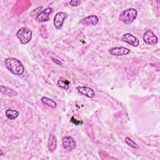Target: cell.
<instances>
[{
    "mask_svg": "<svg viewBox=\"0 0 160 160\" xmlns=\"http://www.w3.org/2000/svg\"><path fill=\"white\" fill-rule=\"evenodd\" d=\"M1 92L4 95L9 97H15L18 96V92L16 91L3 85L1 86Z\"/></svg>",
    "mask_w": 160,
    "mask_h": 160,
    "instance_id": "13",
    "label": "cell"
},
{
    "mask_svg": "<svg viewBox=\"0 0 160 160\" xmlns=\"http://www.w3.org/2000/svg\"><path fill=\"white\" fill-rule=\"evenodd\" d=\"M41 102L46 105L47 106L51 108H52V109H54L56 108L57 106V103L55 102V101L49 98H47V97H45V96H42L41 98Z\"/></svg>",
    "mask_w": 160,
    "mask_h": 160,
    "instance_id": "15",
    "label": "cell"
},
{
    "mask_svg": "<svg viewBox=\"0 0 160 160\" xmlns=\"http://www.w3.org/2000/svg\"><path fill=\"white\" fill-rule=\"evenodd\" d=\"M62 144L63 148L68 151L73 150L76 146V141L72 137L70 136H64L62 138Z\"/></svg>",
    "mask_w": 160,
    "mask_h": 160,
    "instance_id": "7",
    "label": "cell"
},
{
    "mask_svg": "<svg viewBox=\"0 0 160 160\" xmlns=\"http://www.w3.org/2000/svg\"><path fill=\"white\" fill-rule=\"evenodd\" d=\"M51 59H52V61L54 62H55L56 64H58V65H62V62L60 61V60H58V59H56V58H53V57H51Z\"/></svg>",
    "mask_w": 160,
    "mask_h": 160,
    "instance_id": "22",
    "label": "cell"
},
{
    "mask_svg": "<svg viewBox=\"0 0 160 160\" xmlns=\"http://www.w3.org/2000/svg\"><path fill=\"white\" fill-rule=\"evenodd\" d=\"M70 82L68 80H62V79H59L58 81V85L59 87L64 89L66 90H68L69 89V86Z\"/></svg>",
    "mask_w": 160,
    "mask_h": 160,
    "instance_id": "17",
    "label": "cell"
},
{
    "mask_svg": "<svg viewBox=\"0 0 160 160\" xmlns=\"http://www.w3.org/2000/svg\"><path fill=\"white\" fill-rule=\"evenodd\" d=\"M81 4V1L79 0H72L69 1V5L72 7L78 6Z\"/></svg>",
    "mask_w": 160,
    "mask_h": 160,
    "instance_id": "19",
    "label": "cell"
},
{
    "mask_svg": "<svg viewBox=\"0 0 160 160\" xmlns=\"http://www.w3.org/2000/svg\"><path fill=\"white\" fill-rule=\"evenodd\" d=\"M57 138L54 134H50L48 141V149L50 152H54L57 148Z\"/></svg>",
    "mask_w": 160,
    "mask_h": 160,
    "instance_id": "12",
    "label": "cell"
},
{
    "mask_svg": "<svg viewBox=\"0 0 160 160\" xmlns=\"http://www.w3.org/2000/svg\"><path fill=\"white\" fill-rule=\"evenodd\" d=\"M6 68L13 74L20 76L24 72V67L22 63L15 58H8L4 60Z\"/></svg>",
    "mask_w": 160,
    "mask_h": 160,
    "instance_id": "1",
    "label": "cell"
},
{
    "mask_svg": "<svg viewBox=\"0 0 160 160\" xmlns=\"http://www.w3.org/2000/svg\"><path fill=\"white\" fill-rule=\"evenodd\" d=\"M71 122H72V123H73L74 124H75V125H79V124H83V121H77L76 119H74V118L72 116V117H71Z\"/></svg>",
    "mask_w": 160,
    "mask_h": 160,
    "instance_id": "20",
    "label": "cell"
},
{
    "mask_svg": "<svg viewBox=\"0 0 160 160\" xmlns=\"http://www.w3.org/2000/svg\"><path fill=\"white\" fill-rule=\"evenodd\" d=\"M39 35L42 39H46L48 37V33L46 28L44 26H41L39 28Z\"/></svg>",
    "mask_w": 160,
    "mask_h": 160,
    "instance_id": "18",
    "label": "cell"
},
{
    "mask_svg": "<svg viewBox=\"0 0 160 160\" xmlns=\"http://www.w3.org/2000/svg\"><path fill=\"white\" fill-rule=\"evenodd\" d=\"M77 91L81 94L89 98H93L95 97V92L94 91L88 86H78L76 87Z\"/></svg>",
    "mask_w": 160,
    "mask_h": 160,
    "instance_id": "11",
    "label": "cell"
},
{
    "mask_svg": "<svg viewBox=\"0 0 160 160\" xmlns=\"http://www.w3.org/2000/svg\"><path fill=\"white\" fill-rule=\"evenodd\" d=\"M99 22V18L96 15H90L80 20L79 23L87 26H95Z\"/></svg>",
    "mask_w": 160,
    "mask_h": 160,
    "instance_id": "8",
    "label": "cell"
},
{
    "mask_svg": "<svg viewBox=\"0 0 160 160\" xmlns=\"http://www.w3.org/2000/svg\"><path fill=\"white\" fill-rule=\"evenodd\" d=\"M138 11L134 8H128L122 11L119 16V20L122 22L129 24L132 22L137 18Z\"/></svg>",
    "mask_w": 160,
    "mask_h": 160,
    "instance_id": "2",
    "label": "cell"
},
{
    "mask_svg": "<svg viewBox=\"0 0 160 160\" xmlns=\"http://www.w3.org/2000/svg\"><path fill=\"white\" fill-rule=\"evenodd\" d=\"M108 52L112 56H119L127 55L131 52L129 49L125 47H112L108 50Z\"/></svg>",
    "mask_w": 160,
    "mask_h": 160,
    "instance_id": "9",
    "label": "cell"
},
{
    "mask_svg": "<svg viewBox=\"0 0 160 160\" xmlns=\"http://www.w3.org/2000/svg\"><path fill=\"white\" fill-rule=\"evenodd\" d=\"M42 8V6H39V7H38V8H37L36 9H34L32 12H31V16H34V15H38V14L37 13V12H38L39 13L41 12L40 11V10Z\"/></svg>",
    "mask_w": 160,
    "mask_h": 160,
    "instance_id": "21",
    "label": "cell"
},
{
    "mask_svg": "<svg viewBox=\"0 0 160 160\" xmlns=\"http://www.w3.org/2000/svg\"><path fill=\"white\" fill-rule=\"evenodd\" d=\"M143 41L147 44L155 45L158 42V38L151 30L148 29L143 34Z\"/></svg>",
    "mask_w": 160,
    "mask_h": 160,
    "instance_id": "6",
    "label": "cell"
},
{
    "mask_svg": "<svg viewBox=\"0 0 160 160\" xmlns=\"http://www.w3.org/2000/svg\"><path fill=\"white\" fill-rule=\"evenodd\" d=\"M67 18V14L64 12H57L53 20V24L57 29H61L62 27V25Z\"/></svg>",
    "mask_w": 160,
    "mask_h": 160,
    "instance_id": "5",
    "label": "cell"
},
{
    "mask_svg": "<svg viewBox=\"0 0 160 160\" xmlns=\"http://www.w3.org/2000/svg\"><path fill=\"white\" fill-rule=\"evenodd\" d=\"M122 40L134 47H137L139 45V40L138 38L131 33L124 34L122 37Z\"/></svg>",
    "mask_w": 160,
    "mask_h": 160,
    "instance_id": "10",
    "label": "cell"
},
{
    "mask_svg": "<svg viewBox=\"0 0 160 160\" xmlns=\"http://www.w3.org/2000/svg\"><path fill=\"white\" fill-rule=\"evenodd\" d=\"M53 10L52 8L48 7L41 11L36 16V21L38 22H44L49 20L50 16L52 13Z\"/></svg>",
    "mask_w": 160,
    "mask_h": 160,
    "instance_id": "4",
    "label": "cell"
},
{
    "mask_svg": "<svg viewBox=\"0 0 160 160\" xmlns=\"http://www.w3.org/2000/svg\"><path fill=\"white\" fill-rule=\"evenodd\" d=\"M5 115L9 119L13 120L16 119L19 116V112L16 109H8L5 111Z\"/></svg>",
    "mask_w": 160,
    "mask_h": 160,
    "instance_id": "14",
    "label": "cell"
},
{
    "mask_svg": "<svg viewBox=\"0 0 160 160\" xmlns=\"http://www.w3.org/2000/svg\"><path fill=\"white\" fill-rule=\"evenodd\" d=\"M124 140H125L126 143L128 146H129L130 147H131L132 148L135 149H138L139 148L138 145L137 144V143L135 142L131 138H130L126 136V137L125 138Z\"/></svg>",
    "mask_w": 160,
    "mask_h": 160,
    "instance_id": "16",
    "label": "cell"
},
{
    "mask_svg": "<svg viewBox=\"0 0 160 160\" xmlns=\"http://www.w3.org/2000/svg\"><path fill=\"white\" fill-rule=\"evenodd\" d=\"M20 42L22 44H26L30 42L32 37V31L26 27L20 28L16 34Z\"/></svg>",
    "mask_w": 160,
    "mask_h": 160,
    "instance_id": "3",
    "label": "cell"
}]
</instances>
